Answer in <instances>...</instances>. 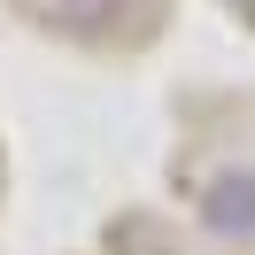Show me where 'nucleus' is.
I'll return each instance as SVG.
<instances>
[{"label": "nucleus", "mask_w": 255, "mask_h": 255, "mask_svg": "<svg viewBox=\"0 0 255 255\" xmlns=\"http://www.w3.org/2000/svg\"><path fill=\"white\" fill-rule=\"evenodd\" d=\"M201 217L224 240H255V170H217L201 186Z\"/></svg>", "instance_id": "f257e3e1"}, {"label": "nucleus", "mask_w": 255, "mask_h": 255, "mask_svg": "<svg viewBox=\"0 0 255 255\" xmlns=\"http://www.w3.org/2000/svg\"><path fill=\"white\" fill-rule=\"evenodd\" d=\"M124 8H131V0H39V16L62 23V31H78V39L116 31V23H124Z\"/></svg>", "instance_id": "f03ea898"}]
</instances>
